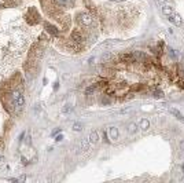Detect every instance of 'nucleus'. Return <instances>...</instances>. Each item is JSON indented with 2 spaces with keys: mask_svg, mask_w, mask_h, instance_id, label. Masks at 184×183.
Returning a JSON list of instances; mask_svg holds the SVG:
<instances>
[{
  "mask_svg": "<svg viewBox=\"0 0 184 183\" xmlns=\"http://www.w3.org/2000/svg\"><path fill=\"white\" fill-rule=\"evenodd\" d=\"M179 149H180L181 152H184V139L180 140V143H179Z\"/></svg>",
  "mask_w": 184,
  "mask_h": 183,
  "instance_id": "16",
  "label": "nucleus"
},
{
  "mask_svg": "<svg viewBox=\"0 0 184 183\" xmlns=\"http://www.w3.org/2000/svg\"><path fill=\"white\" fill-rule=\"evenodd\" d=\"M155 1H157L158 4H161V6H162V4H166V3H168V0H155Z\"/></svg>",
  "mask_w": 184,
  "mask_h": 183,
  "instance_id": "18",
  "label": "nucleus"
},
{
  "mask_svg": "<svg viewBox=\"0 0 184 183\" xmlns=\"http://www.w3.org/2000/svg\"><path fill=\"white\" fill-rule=\"evenodd\" d=\"M168 18H169V21H171V22H173L176 26H181V25H183V21H181V18H180V15H177V14L173 13L172 15H169Z\"/></svg>",
  "mask_w": 184,
  "mask_h": 183,
  "instance_id": "5",
  "label": "nucleus"
},
{
  "mask_svg": "<svg viewBox=\"0 0 184 183\" xmlns=\"http://www.w3.org/2000/svg\"><path fill=\"white\" fill-rule=\"evenodd\" d=\"M111 58V54H104L103 57H102V61L104 62V61H107V59H110Z\"/></svg>",
  "mask_w": 184,
  "mask_h": 183,
  "instance_id": "15",
  "label": "nucleus"
},
{
  "mask_svg": "<svg viewBox=\"0 0 184 183\" xmlns=\"http://www.w3.org/2000/svg\"><path fill=\"white\" fill-rule=\"evenodd\" d=\"M103 140H104V142H109V139H107V134H106V131H103Z\"/></svg>",
  "mask_w": 184,
  "mask_h": 183,
  "instance_id": "19",
  "label": "nucleus"
},
{
  "mask_svg": "<svg viewBox=\"0 0 184 183\" xmlns=\"http://www.w3.org/2000/svg\"><path fill=\"white\" fill-rule=\"evenodd\" d=\"M121 59V62H124V63H133V55L132 54H122L120 57Z\"/></svg>",
  "mask_w": 184,
  "mask_h": 183,
  "instance_id": "7",
  "label": "nucleus"
},
{
  "mask_svg": "<svg viewBox=\"0 0 184 183\" xmlns=\"http://www.w3.org/2000/svg\"><path fill=\"white\" fill-rule=\"evenodd\" d=\"M78 147H80V150H81V152H87V150L89 149V142L87 140V139H83V140L80 142ZM80 150H78V152H80Z\"/></svg>",
  "mask_w": 184,
  "mask_h": 183,
  "instance_id": "10",
  "label": "nucleus"
},
{
  "mask_svg": "<svg viewBox=\"0 0 184 183\" xmlns=\"http://www.w3.org/2000/svg\"><path fill=\"white\" fill-rule=\"evenodd\" d=\"M78 22L81 24L83 26H91V25H96V21H95V17L92 14L89 13H83L78 15Z\"/></svg>",
  "mask_w": 184,
  "mask_h": 183,
  "instance_id": "1",
  "label": "nucleus"
},
{
  "mask_svg": "<svg viewBox=\"0 0 184 183\" xmlns=\"http://www.w3.org/2000/svg\"><path fill=\"white\" fill-rule=\"evenodd\" d=\"M73 129H74V131H81V129H83V127L80 125V124H74Z\"/></svg>",
  "mask_w": 184,
  "mask_h": 183,
  "instance_id": "17",
  "label": "nucleus"
},
{
  "mask_svg": "<svg viewBox=\"0 0 184 183\" xmlns=\"http://www.w3.org/2000/svg\"><path fill=\"white\" fill-rule=\"evenodd\" d=\"M148 127H150V123H148V120L143 119V120L140 121V128H142V129H147Z\"/></svg>",
  "mask_w": 184,
  "mask_h": 183,
  "instance_id": "13",
  "label": "nucleus"
},
{
  "mask_svg": "<svg viewBox=\"0 0 184 183\" xmlns=\"http://www.w3.org/2000/svg\"><path fill=\"white\" fill-rule=\"evenodd\" d=\"M69 110H71V107H69V105H67L66 107H63V112H65V113H66V112H69Z\"/></svg>",
  "mask_w": 184,
  "mask_h": 183,
  "instance_id": "20",
  "label": "nucleus"
},
{
  "mask_svg": "<svg viewBox=\"0 0 184 183\" xmlns=\"http://www.w3.org/2000/svg\"><path fill=\"white\" fill-rule=\"evenodd\" d=\"M45 30L50 32L52 36H58V35H59V29H58L55 25H52V24H47V25H45Z\"/></svg>",
  "mask_w": 184,
  "mask_h": 183,
  "instance_id": "6",
  "label": "nucleus"
},
{
  "mask_svg": "<svg viewBox=\"0 0 184 183\" xmlns=\"http://www.w3.org/2000/svg\"><path fill=\"white\" fill-rule=\"evenodd\" d=\"M109 134H110V138L111 139H118V129L115 127H110L109 128Z\"/></svg>",
  "mask_w": 184,
  "mask_h": 183,
  "instance_id": "11",
  "label": "nucleus"
},
{
  "mask_svg": "<svg viewBox=\"0 0 184 183\" xmlns=\"http://www.w3.org/2000/svg\"><path fill=\"white\" fill-rule=\"evenodd\" d=\"M169 113L173 114V116H175V117H176L177 120H180V121H181V123L184 124V117H183V114L180 113L179 110H176V109H173V107H171V109H169Z\"/></svg>",
  "mask_w": 184,
  "mask_h": 183,
  "instance_id": "8",
  "label": "nucleus"
},
{
  "mask_svg": "<svg viewBox=\"0 0 184 183\" xmlns=\"http://www.w3.org/2000/svg\"><path fill=\"white\" fill-rule=\"evenodd\" d=\"M137 128H139V127L136 125L135 123H132V124H129V128H128V131H129V134H131V135H133V134L137 131Z\"/></svg>",
  "mask_w": 184,
  "mask_h": 183,
  "instance_id": "12",
  "label": "nucleus"
},
{
  "mask_svg": "<svg viewBox=\"0 0 184 183\" xmlns=\"http://www.w3.org/2000/svg\"><path fill=\"white\" fill-rule=\"evenodd\" d=\"M70 36H71V40H74L76 43H80V44H81V43L85 41V35H84L81 30H78V29H74V30L71 32Z\"/></svg>",
  "mask_w": 184,
  "mask_h": 183,
  "instance_id": "3",
  "label": "nucleus"
},
{
  "mask_svg": "<svg viewBox=\"0 0 184 183\" xmlns=\"http://www.w3.org/2000/svg\"><path fill=\"white\" fill-rule=\"evenodd\" d=\"M162 13L165 14L166 17H169V15H172L175 11H173V8H172L169 4H162Z\"/></svg>",
  "mask_w": 184,
  "mask_h": 183,
  "instance_id": "9",
  "label": "nucleus"
},
{
  "mask_svg": "<svg viewBox=\"0 0 184 183\" xmlns=\"http://www.w3.org/2000/svg\"><path fill=\"white\" fill-rule=\"evenodd\" d=\"M98 140H99V135H98V131L96 129H92L88 135V142L89 145H96L98 143Z\"/></svg>",
  "mask_w": 184,
  "mask_h": 183,
  "instance_id": "4",
  "label": "nucleus"
},
{
  "mask_svg": "<svg viewBox=\"0 0 184 183\" xmlns=\"http://www.w3.org/2000/svg\"><path fill=\"white\" fill-rule=\"evenodd\" d=\"M13 101H14L15 107H18V109H21V107L25 105V98H24V95L21 92V89L13 91Z\"/></svg>",
  "mask_w": 184,
  "mask_h": 183,
  "instance_id": "2",
  "label": "nucleus"
},
{
  "mask_svg": "<svg viewBox=\"0 0 184 183\" xmlns=\"http://www.w3.org/2000/svg\"><path fill=\"white\" fill-rule=\"evenodd\" d=\"M154 96H155V98H162V96H164V92L159 91V89H155V91H154Z\"/></svg>",
  "mask_w": 184,
  "mask_h": 183,
  "instance_id": "14",
  "label": "nucleus"
}]
</instances>
